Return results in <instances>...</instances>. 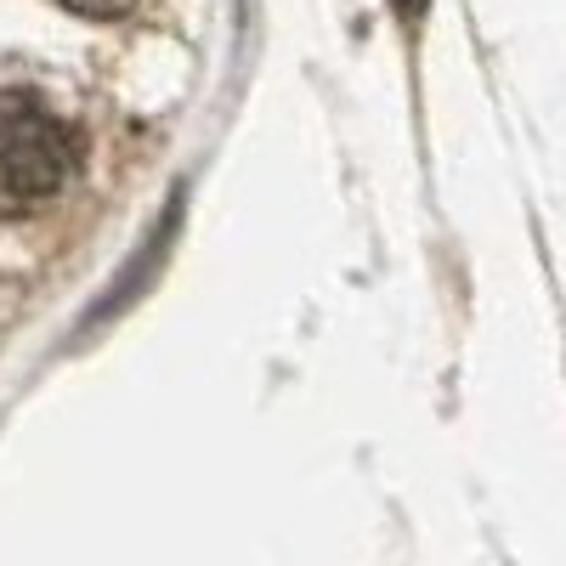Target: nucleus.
<instances>
[{"mask_svg": "<svg viewBox=\"0 0 566 566\" xmlns=\"http://www.w3.org/2000/svg\"><path fill=\"white\" fill-rule=\"evenodd\" d=\"M69 170H74V142L52 114L29 103L0 108V193L45 199L69 181Z\"/></svg>", "mask_w": 566, "mask_h": 566, "instance_id": "1", "label": "nucleus"}, {"mask_svg": "<svg viewBox=\"0 0 566 566\" xmlns=\"http://www.w3.org/2000/svg\"><path fill=\"white\" fill-rule=\"evenodd\" d=\"M391 7H397V18H419V12H424V0H391Z\"/></svg>", "mask_w": 566, "mask_h": 566, "instance_id": "3", "label": "nucleus"}, {"mask_svg": "<svg viewBox=\"0 0 566 566\" xmlns=\"http://www.w3.org/2000/svg\"><path fill=\"white\" fill-rule=\"evenodd\" d=\"M63 7H74L85 18H119V12H130V0H63Z\"/></svg>", "mask_w": 566, "mask_h": 566, "instance_id": "2", "label": "nucleus"}]
</instances>
